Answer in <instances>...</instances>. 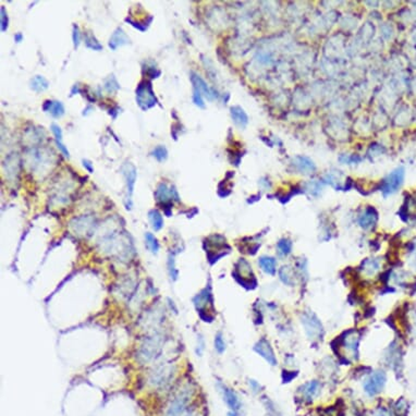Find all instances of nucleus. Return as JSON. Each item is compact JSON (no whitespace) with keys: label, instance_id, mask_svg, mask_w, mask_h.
Here are the masks:
<instances>
[{"label":"nucleus","instance_id":"nucleus-1","mask_svg":"<svg viewBox=\"0 0 416 416\" xmlns=\"http://www.w3.org/2000/svg\"><path fill=\"white\" fill-rule=\"evenodd\" d=\"M136 103L141 109L147 111L157 104V98L153 92L152 83L149 81H142L136 88Z\"/></svg>","mask_w":416,"mask_h":416},{"label":"nucleus","instance_id":"nucleus-2","mask_svg":"<svg viewBox=\"0 0 416 416\" xmlns=\"http://www.w3.org/2000/svg\"><path fill=\"white\" fill-rule=\"evenodd\" d=\"M302 325L309 339L318 340L323 337V325L313 313H304L302 315Z\"/></svg>","mask_w":416,"mask_h":416},{"label":"nucleus","instance_id":"nucleus-3","mask_svg":"<svg viewBox=\"0 0 416 416\" xmlns=\"http://www.w3.org/2000/svg\"><path fill=\"white\" fill-rule=\"evenodd\" d=\"M404 180V168H397L393 170L389 176H388L381 186V191L385 196L391 195L400 189V186L403 183Z\"/></svg>","mask_w":416,"mask_h":416},{"label":"nucleus","instance_id":"nucleus-4","mask_svg":"<svg viewBox=\"0 0 416 416\" xmlns=\"http://www.w3.org/2000/svg\"><path fill=\"white\" fill-rule=\"evenodd\" d=\"M387 381L386 374L378 370V372L373 373L364 382V391L367 393L369 397H374L380 393L383 388H385Z\"/></svg>","mask_w":416,"mask_h":416},{"label":"nucleus","instance_id":"nucleus-5","mask_svg":"<svg viewBox=\"0 0 416 416\" xmlns=\"http://www.w3.org/2000/svg\"><path fill=\"white\" fill-rule=\"evenodd\" d=\"M121 171L127 180V208L131 209L132 195H133L136 181V168L132 163H127L121 167Z\"/></svg>","mask_w":416,"mask_h":416},{"label":"nucleus","instance_id":"nucleus-6","mask_svg":"<svg viewBox=\"0 0 416 416\" xmlns=\"http://www.w3.org/2000/svg\"><path fill=\"white\" fill-rule=\"evenodd\" d=\"M359 341H360V335L358 331L351 330V331H347L344 335V338L342 339L341 346L349 358L356 359V356H358Z\"/></svg>","mask_w":416,"mask_h":416},{"label":"nucleus","instance_id":"nucleus-7","mask_svg":"<svg viewBox=\"0 0 416 416\" xmlns=\"http://www.w3.org/2000/svg\"><path fill=\"white\" fill-rule=\"evenodd\" d=\"M26 155L27 164L31 167L32 170L40 171V169L48 167L47 164L50 163V157L48 156L49 154H44L43 152L40 153L39 149H31Z\"/></svg>","mask_w":416,"mask_h":416},{"label":"nucleus","instance_id":"nucleus-8","mask_svg":"<svg viewBox=\"0 0 416 416\" xmlns=\"http://www.w3.org/2000/svg\"><path fill=\"white\" fill-rule=\"evenodd\" d=\"M155 198H156L157 202L161 204H167V203H171L170 199H176L179 200V194H178L177 190L175 189V186H172L169 189L167 183H159L156 192H155Z\"/></svg>","mask_w":416,"mask_h":416},{"label":"nucleus","instance_id":"nucleus-9","mask_svg":"<svg viewBox=\"0 0 416 416\" xmlns=\"http://www.w3.org/2000/svg\"><path fill=\"white\" fill-rule=\"evenodd\" d=\"M191 82L193 84V90H198L204 97H206L209 100H213L217 97V94L215 93V90L210 89L206 84V82L194 72H191Z\"/></svg>","mask_w":416,"mask_h":416},{"label":"nucleus","instance_id":"nucleus-10","mask_svg":"<svg viewBox=\"0 0 416 416\" xmlns=\"http://www.w3.org/2000/svg\"><path fill=\"white\" fill-rule=\"evenodd\" d=\"M255 351L257 352L262 358L266 360L268 364L272 365V366H275L277 364V359L275 356V353H273L272 347L271 346V344H269V342L267 340L262 339L260 341H258L257 344L255 345Z\"/></svg>","mask_w":416,"mask_h":416},{"label":"nucleus","instance_id":"nucleus-11","mask_svg":"<svg viewBox=\"0 0 416 416\" xmlns=\"http://www.w3.org/2000/svg\"><path fill=\"white\" fill-rule=\"evenodd\" d=\"M19 166L20 161L19 157L17 156V154H11L10 156H8L7 162L3 163L4 173H6V177L8 179L15 181V179L18 177V173H19Z\"/></svg>","mask_w":416,"mask_h":416},{"label":"nucleus","instance_id":"nucleus-12","mask_svg":"<svg viewBox=\"0 0 416 416\" xmlns=\"http://www.w3.org/2000/svg\"><path fill=\"white\" fill-rule=\"evenodd\" d=\"M219 388H220L223 399H225L228 406H229L233 412L239 411L241 409V402L239 400V398H237V396L235 395V392L232 389H230V388H228L227 386L221 385V383H219Z\"/></svg>","mask_w":416,"mask_h":416},{"label":"nucleus","instance_id":"nucleus-13","mask_svg":"<svg viewBox=\"0 0 416 416\" xmlns=\"http://www.w3.org/2000/svg\"><path fill=\"white\" fill-rule=\"evenodd\" d=\"M129 43H130V38L127 37L126 32L123 31L121 27H118V29H116V31L112 33L110 39H109L108 45L112 50H116L118 47L125 46V45H127Z\"/></svg>","mask_w":416,"mask_h":416},{"label":"nucleus","instance_id":"nucleus-14","mask_svg":"<svg viewBox=\"0 0 416 416\" xmlns=\"http://www.w3.org/2000/svg\"><path fill=\"white\" fill-rule=\"evenodd\" d=\"M321 383L316 380L305 383V385L301 388L302 397H303L304 400L306 401H313L315 398L318 397L319 393H321Z\"/></svg>","mask_w":416,"mask_h":416},{"label":"nucleus","instance_id":"nucleus-15","mask_svg":"<svg viewBox=\"0 0 416 416\" xmlns=\"http://www.w3.org/2000/svg\"><path fill=\"white\" fill-rule=\"evenodd\" d=\"M377 213L374 208H366L359 218V223L363 229H370L377 222Z\"/></svg>","mask_w":416,"mask_h":416},{"label":"nucleus","instance_id":"nucleus-16","mask_svg":"<svg viewBox=\"0 0 416 416\" xmlns=\"http://www.w3.org/2000/svg\"><path fill=\"white\" fill-rule=\"evenodd\" d=\"M43 110L54 118H60L65 115L63 104L58 100H46L43 105Z\"/></svg>","mask_w":416,"mask_h":416},{"label":"nucleus","instance_id":"nucleus-17","mask_svg":"<svg viewBox=\"0 0 416 416\" xmlns=\"http://www.w3.org/2000/svg\"><path fill=\"white\" fill-rule=\"evenodd\" d=\"M232 120L235 121L236 126L241 127H244L249 123V117L246 115L245 111L239 106H233L230 109Z\"/></svg>","mask_w":416,"mask_h":416},{"label":"nucleus","instance_id":"nucleus-18","mask_svg":"<svg viewBox=\"0 0 416 416\" xmlns=\"http://www.w3.org/2000/svg\"><path fill=\"white\" fill-rule=\"evenodd\" d=\"M294 166L299 169L300 171L305 172V173H309L315 171V169H316V166H315V163L310 161L308 157L305 156H296L294 158Z\"/></svg>","mask_w":416,"mask_h":416},{"label":"nucleus","instance_id":"nucleus-19","mask_svg":"<svg viewBox=\"0 0 416 416\" xmlns=\"http://www.w3.org/2000/svg\"><path fill=\"white\" fill-rule=\"evenodd\" d=\"M259 266L262 267L263 271L268 273V275H273L276 271L277 267V262L273 257H269V256H263L258 260Z\"/></svg>","mask_w":416,"mask_h":416},{"label":"nucleus","instance_id":"nucleus-20","mask_svg":"<svg viewBox=\"0 0 416 416\" xmlns=\"http://www.w3.org/2000/svg\"><path fill=\"white\" fill-rule=\"evenodd\" d=\"M49 86V82L42 75H36L31 81V89L36 93L46 90Z\"/></svg>","mask_w":416,"mask_h":416},{"label":"nucleus","instance_id":"nucleus-21","mask_svg":"<svg viewBox=\"0 0 416 416\" xmlns=\"http://www.w3.org/2000/svg\"><path fill=\"white\" fill-rule=\"evenodd\" d=\"M148 218L155 231H159L163 227V219L157 209H152L148 213Z\"/></svg>","mask_w":416,"mask_h":416},{"label":"nucleus","instance_id":"nucleus-22","mask_svg":"<svg viewBox=\"0 0 416 416\" xmlns=\"http://www.w3.org/2000/svg\"><path fill=\"white\" fill-rule=\"evenodd\" d=\"M379 267H380V265H379L377 259H367L366 262L363 264L362 271L366 276L372 277L376 275L377 271H379Z\"/></svg>","mask_w":416,"mask_h":416},{"label":"nucleus","instance_id":"nucleus-23","mask_svg":"<svg viewBox=\"0 0 416 416\" xmlns=\"http://www.w3.org/2000/svg\"><path fill=\"white\" fill-rule=\"evenodd\" d=\"M280 279L288 286H293L295 283L294 280V271L293 269L289 266H285L280 269Z\"/></svg>","mask_w":416,"mask_h":416},{"label":"nucleus","instance_id":"nucleus-24","mask_svg":"<svg viewBox=\"0 0 416 416\" xmlns=\"http://www.w3.org/2000/svg\"><path fill=\"white\" fill-rule=\"evenodd\" d=\"M84 39H85V46L88 48L97 50V52L103 49V45L98 42L97 38H96L90 32H88V33L84 34Z\"/></svg>","mask_w":416,"mask_h":416},{"label":"nucleus","instance_id":"nucleus-25","mask_svg":"<svg viewBox=\"0 0 416 416\" xmlns=\"http://www.w3.org/2000/svg\"><path fill=\"white\" fill-rule=\"evenodd\" d=\"M145 239H146V245H147V248L150 252L153 254H157L159 251V243L156 237H155L152 233L147 232L145 235Z\"/></svg>","mask_w":416,"mask_h":416},{"label":"nucleus","instance_id":"nucleus-26","mask_svg":"<svg viewBox=\"0 0 416 416\" xmlns=\"http://www.w3.org/2000/svg\"><path fill=\"white\" fill-rule=\"evenodd\" d=\"M152 155L154 158H156L159 163L164 162L168 158V150L167 148L164 147L163 145H158L156 147L154 148V150L152 152Z\"/></svg>","mask_w":416,"mask_h":416},{"label":"nucleus","instance_id":"nucleus-27","mask_svg":"<svg viewBox=\"0 0 416 416\" xmlns=\"http://www.w3.org/2000/svg\"><path fill=\"white\" fill-rule=\"evenodd\" d=\"M104 88L109 93H115L119 89H120V85H119V83L117 82L116 77L113 75H110L108 79H106V81H105Z\"/></svg>","mask_w":416,"mask_h":416},{"label":"nucleus","instance_id":"nucleus-28","mask_svg":"<svg viewBox=\"0 0 416 416\" xmlns=\"http://www.w3.org/2000/svg\"><path fill=\"white\" fill-rule=\"evenodd\" d=\"M277 248L279 250V253L282 254V255H288V254L291 253L292 243H291L290 240L282 239V240H280V241L278 242Z\"/></svg>","mask_w":416,"mask_h":416},{"label":"nucleus","instance_id":"nucleus-29","mask_svg":"<svg viewBox=\"0 0 416 416\" xmlns=\"http://www.w3.org/2000/svg\"><path fill=\"white\" fill-rule=\"evenodd\" d=\"M215 349L217 350L218 353H223L226 350V344L225 341H223V338L221 336V333H218V335L215 337Z\"/></svg>","mask_w":416,"mask_h":416},{"label":"nucleus","instance_id":"nucleus-30","mask_svg":"<svg viewBox=\"0 0 416 416\" xmlns=\"http://www.w3.org/2000/svg\"><path fill=\"white\" fill-rule=\"evenodd\" d=\"M72 39H73V46L76 49L77 47L80 46L81 43V32L79 26L76 24L73 25V31H72Z\"/></svg>","mask_w":416,"mask_h":416},{"label":"nucleus","instance_id":"nucleus-31","mask_svg":"<svg viewBox=\"0 0 416 416\" xmlns=\"http://www.w3.org/2000/svg\"><path fill=\"white\" fill-rule=\"evenodd\" d=\"M193 102H194V104L198 107L205 108V103H204V100H203V95L200 94L199 92H198V90H194V92H193Z\"/></svg>","mask_w":416,"mask_h":416},{"label":"nucleus","instance_id":"nucleus-32","mask_svg":"<svg viewBox=\"0 0 416 416\" xmlns=\"http://www.w3.org/2000/svg\"><path fill=\"white\" fill-rule=\"evenodd\" d=\"M266 408L268 411V416H281V414L279 413V411L277 410L276 405L273 404V402H271V400L266 402Z\"/></svg>","mask_w":416,"mask_h":416},{"label":"nucleus","instance_id":"nucleus-33","mask_svg":"<svg viewBox=\"0 0 416 416\" xmlns=\"http://www.w3.org/2000/svg\"><path fill=\"white\" fill-rule=\"evenodd\" d=\"M50 127H52V131L54 135V139H56V142H60V143H62V130H61V127L57 125H54V123H53Z\"/></svg>","mask_w":416,"mask_h":416},{"label":"nucleus","instance_id":"nucleus-34","mask_svg":"<svg viewBox=\"0 0 416 416\" xmlns=\"http://www.w3.org/2000/svg\"><path fill=\"white\" fill-rule=\"evenodd\" d=\"M168 266H169V273H170V276L173 280H176L177 277H178V271H177V269L175 268V259H173V257L169 258Z\"/></svg>","mask_w":416,"mask_h":416},{"label":"nucleus","instance_id":"nucleus-35","mask_svg":"<svg viewBox=\"0 0 416 416\" xmlns=\"http://www.w3.org/2000/svg\"><path fill=\"white\" fill-rule=\"evenodd\" d=\"M8 23H9L8 13L6 11V9H4V7H1V31L2 32L7 31Z\"/></svg>","mask_w":416,"mask_h":416},{"label":"nucleus","instance_id":"nucleus-36","mask_svg":"<svg viewBox=\"0 0 416 416\" xmlns=\"http://www.w3.org/2000/svg\"><path fill=\"white\" fill-rule=\"evenodd\" d=\"M146 73H147V75L150 77V79H155V77H158L161 75V71L157 70L155 67H148Z\"/></svg>","mask_w":416,"mask_h":416},{"label":"nucleus","instance_id":"nucleus-37","mask_svg":"<svg viewBox=\"0 0 416 416\" xmlns=\"http://www.w3.org/2000/svg\"><path fill=\"white\" fill-rule=\"evenodd\" d=\"M344 157H345V159H340L341 163H358L361 161V158L359 157H350L349 155H344Z\"/></svg>","mask_w":416,"mask_h":416},{"label":"nucleus","instance_id":"nucleus-38","mask_svg":"<svg viewBox=\"0 0 416 416\" xmlns=\"http://www.w3.org/2000/svg\"><path fill=\"white\" fill-rule=\"evenodd\" d=\"M373 416H391V413L387 409L380 408V409L375 411V413Z\"/></svg>","mask_w":416,"mask_h":416},{"label":"nucleus","instance_id":"nucleus-39","mask_svg":"<svg viewBox=\"0 0 416 416\" xmlns=\"http://www.w3.org/2000/svg\"><path fill=\"white\" fill-rule=\"evenodd\" d=\"M83 166H84V168L86 169V170H88L89 172H94V167H93V164H92V163L90 162H89V161H86V159H83Z\"/></svg>","mask_w":416,"mask_h":416},{"label":"nucleus","instance_id":"nucleus-40","mask_svg":"<svg viewBox=\"0 0 416 416\" xmlns=\"http://www.w3.org/2000/svg\"><path fill=\"white\" fill-rule=\"evenodd\" d=\"M250 386H251V388H252L254 392H257L260 389L259 383H257V382L254 381V380H250Z\"/></svg>","mask_w":416,"mask_h":416},{"label":"nucleus","instance_id":"nucleus-41","mask_svg":"<svg viewBox=\"0 0 416 416\" xmlns=\"http://www.w3.org/2000/svg\"><path fill=\"white\" fill-rule=\"evenodd\" d=\"M22 39H23V35H22L21 33H17L16 34V36H15V40L17 43H20V42H22Z\"/></svg>","mask_w":416,"mask_h":416},{"label":"nucleus","instance_id":"nucleus-42","mask_svg":"<svg viewBox=\"0 0 416 416\" xmlns=\"http://www.w3.org/2000/svg\"><path fill=\"white\" fill-rule=\"evenodd\" d=\"M412 262H413V266L416 268V251H415V253H414V256H413Z\"/></svg>","mask_w":416,"mask_h":416},{"label":"nucleus","instance_id":"nucleus-43","mask_svg":"<svg viewBox=\"0 0 416 416\" xmlns=\"http://www.w3.org/2000/svg\"><path fill=\"white\" fill-rule=\"evenodd\" d=\"M228 416H236V413H235V412H233V411H232V412H229V413H228Z\"/></svg>","mask_w":416,"mask_h":416}]
</instances>
